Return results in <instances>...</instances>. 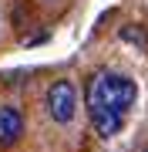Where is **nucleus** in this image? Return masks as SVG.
<instances>
[{
	"label": "nucleus",
	"instance_id": "obj_1",
	"mask_svg": "<svg viewBox=\"0 0 148 152\" xmlns=\"http://www.w3.org/2000/svg\"><path fill=\"white\" fill-rule=\"evenodd\" d=\"M138 102V85L115 71H98L88 81V115L101 139H111L121 132L128 112Z\"/></svg>",
	"mask_w": 148,
	"mask_h": 152
},
{
	"label": "nucleus",
	"instance_id": "obj_4",
	"mask_svg": "<svg viewBox=\"0 0 148 152\" xmlns=\"http://www.w3.org/2000/svg\"><path fill=\"white\" fill-rule=\"evenodd\" d=\"M121 37H125V41H131V44H142V48H145V34H142V31H135V27H125V31H121Z\"/></svg>",
	"mask_w": 148,
	"mask_h": 152
},
{
	"label": "nucleus",
	"instance_id": "obj_3",
	"mask_svg": "<svg viewBox=\"0 0 148 152\" xmlns=\"http://www.w3.org/2000/svg\"><path fill=\"white\" fill-rule=\"evenodd\" d=\"M24 135V115L14 105H0V145H14Z\"/></svg>",
	"mask_w": 148,
	"mask_h": 152
},
{
	"label": "nucleus",
	"instance_id": "obj_2",
	"mask_svg": "<svg viewBox=\"0 0 148 152\" xmlns=\"http://www.w3.org/2000/svg\"><path fill=\"white\" fill-rule=\"evenodd\" d=\"M47 115L57 125H67L77 115V88H74V81L61 78V81H54L47 88Z\"/></svg>",
	"mask_w": 148,
	"mask_h": 152
},
{
	"label": "nucleus",
	"instance_id": "obj_5",
	"mask_svg": "<svg viewBox=\"0 0 148 152\" xmlns=\"http://www.w3.org/2000/svg\"><path fill=\"white\" fill-rule=\"evenodd\" d=\"M145 152H148V149H145Z\"/></svg>",
	"mask_w": 148,
	"mask_h": 152
}]
</instances>
